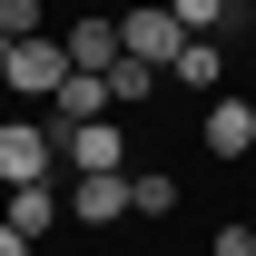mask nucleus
<instances>
[{
    "label": "nucleus",
    "mask_w": 256,
    "mask_h": 256,
    "mask_svg": "<svg viewBox=\"0 0 256 256\" xmlns=\"http://www.w3.org/2000/svg\"><path fill=\"white\" fill-rule=\"evenodd\" d=\"M0 79H10L20 98H60V79H69V50H60L50 30H40V40H10V60H0Z\"/></svg>",
    "instance_id": "obj_1"
},
{
    "label": "nucleus",
    "mask_w": 256,
    "mask_h": 256,
    "mask_svg": "<svg viewBox=\"0 0 256 256\" xmlns=\"http://www.w3.org/2000/svg\"><path fill=\"white\" fill-rule=\"evenodd\" d=\"M50 158H60V128H40V118H10V128H0V188L50 178Z\"/></svg>",
    "instance_id": "obj_2"
},
{
    "label": "nucleus",
    "mask_w": 256,
    "mask_h": 256,
    "mask_svg": "<svg viewBox=\"0 0 256 256\" xmlns=\"http://www.w3.org/2000/svg\"><path fill=\"white\" fill-rule=\"evenodd\" d=\"M118 50H128V60H148V69H168L178 50H188V30H178L168 0H148V10H128V20H118Z\"/></svg>",
    "instance_id": "obj_3"
},
{
    "label": "nucleus",
    "mask_w": 256,
    "mask_h": 256,
    "mask_svg": "<svg viewBox=\"0 0 256 256\" xmlns=\"http://www.w3.org/2000/svg\"><path fill=\"white\" fill-rule=\"evenodd\" d=\"M60 158L79 178H108V168H128V128L118 118H79V128H60Z\"/></svg>",
    "instance_id": "obj_4"
},
{
    "label": "nucleus",
    "mask_w": 256,
    "mask_h": 256,
    "mask_svg": "<svg viewBox=\"0 0 256 256\" xmlns=\"http://www.w3.org/2000/svg\"><path fill=\"white\" fill-rule=\"evenodd\" d=\"M60 50H69V69H89V79H108V69L128 60V50H118V20H69Z\"/></svg>",
    "instance_id": "obj_5"
},
{
    "label": "nucleus",
    "mask_w": 256,
    "mask_h": 256,
    "mask_svg": "<svg viewBox=\"0 0 256 256\" xmlns=\"http://www.w3.org/2000/svg\"><path fill=\"white\" fill-rule=\"evenodd\" d=\"M69 217H79V226L128 217V168H108V178H69Z\"/></svg>",
    "instance_id": "obj_6"
},
{
    "label": "nucleus",
    "mask_w": 256,
    "mask_h": 256,
    "mask_svg": "<svg viewBox=\"0 0 256 256\" xmlns=\"http://www.w3.org/2000/svg\"><path fill=\"white\" fill-rule=\"evenodd\" d=\"M0 217H10V226L40 246V236H50V217H69V197L50 188V178H30V188H10V207H0Z\"/></svg>",
    "instance_id": "obj_7"
},
{
    "label": "nucleus",
    "mask_w": 256,
    "mask_h": 256,
    "mask_svg": "<svg viewBox=\"0 0 256 256\" xmlns=\"http://www.w3.org/2000/svg\"><path fill=\"white\" fill-rule=\"evenodd\" d=\"M256 148V108L246 98H217V108H207V158H246Z\"/></svg>",
    "instance_id": "obj_8"
},
{
    "label": "nucleus",
    "mask_w": 256,
    "mask_h": 256,
    "mask_svg": "<svg viewBox=\"0 0 256 256\" xmlns=\"http://www.w3.org/2000/svg\"><path fill=\"white\" fill-rule=\"evenodd\" d=\"M168 79H178V89H197V98H207V89H217V79H226V50H217V40H188V50L168 60Z\"/></svg>",
    "instance_id": "obj_9"
},
{
    "label": "nucleus",
    "mask_w": 256,
    "mask_h": 256,
    "mask_svg": "<svg viewBox=\"0 0 256 256\" xmlns=\"http://www.w3.org/2000/svg\"><path fill=\"white\" fill-rule=\"evenodd\" d=\"M50 108H60V128H79V118H108V79H89V69H69Z\"/></svg>",
    "instance_id": "obj_10"
},
{
    "label": "nucleus",
    "mask_w": 256,
    "mask_h": 256,
    "mask_svg": "<svg viewBox=\"0 0 256 256\" xmlns=\"http://www.w3.org/2000/svg\"><path fill=\"white\" fill-rule=\"evenodd\" d=\"M168 10H178V30H188V40H217L226 20H236V0H168Z\"/></svg>",
    "instance_id": "obj_11"
},
{
    "label": "nucleus",
    "mask_w": 256,
    "mask_h": 256,
    "mask_svg": "<svg viewBox=\"0 0 256 256\" xmlns=\"http://www.w3.org/2000/svg\"><path fill=\"white\" fill-rule=\"evenodd\" d=\"M158 79H168V69H148V60H118V69H108V108H138V98L158 89Z\"/></svg>",
    "instance_id": "obj_12"
},
{
    "label": "nucleus",
    "mask_w": 256,
    "mask_h": 256,
    "mask_svg": "<svg viewBox=\"0 0 256 256\" xmlns=\"http://www.w3.org/2000/svg\"><path fill=\"white\" fill-rule=\"evenodd\" d=\"M168 207H178V178H158V168L128 178V217H168Z\"/></svg>",
    "instance_id": "obj_13"
},
{
    "label": "nucleus",
    "mask_w": 256,
    "mask_h": 256,
    "mask_svg": "<svg viewBox=\"0 0 256 256\" xmlns=\"http://www.w3.org/2000/svg\"><path fill=\"white\" fill-rule=\"evenodd\" d=\"M0 40H40V0H0Z\"/></svg>",
    "instance_id": "obj_14"
},
{
    "label": "nucleus",
    "mask_w": 256,
    "mask_h": 256,
    "mask_svg": "<svg viewBox=\"0 0 256 256\" xmlns=\"http://www.w3.org/2000/svg\"><path fill=\"white\" fill-rule=\"evenodd\" d=\"M217 256H256V226H217Z\"/></svg>",
    "instance_id": "obj_15"
},
{
    "label": "nucleus",
    "mask_w": 256,
    "mask_h": 256,
    "mask_svg": "<svg viewBox=\"0 0 256 256\" xmlns=\"http://www.w3.org/2000/svg\"><path fill=\"white\" fill-rule=\"evenodd\" d=\"M0 256H30V236H20V226H10V217H0Z\"/></svg>",
    "instance_id": "obj_16"
},
{
    "label": "nucleus",
    "mask_w": 256,
    "mask_h": 256,
    "mask_svg": "<svg viewBox=\"0 0 256 256\" xmlns=\"http://www.w3.org/2000/svg\"><path fill=\"white\" fill-rule=\"evenodd\" d=\"M236 10H256V0H236Z\"/></svg>",
    "instance_id": "obj_17"
}]
</instances>
